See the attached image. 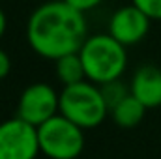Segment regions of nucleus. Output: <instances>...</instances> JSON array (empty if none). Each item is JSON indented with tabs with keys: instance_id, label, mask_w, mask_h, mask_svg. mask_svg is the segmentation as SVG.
<instances>
[{
	"instance_id": "f257e3e1",
	"label": "nucleus",
	"mask_w": 161,
	"mask_h": 159,
	"mask_svg": "<svg viewBox=\"0 0 161 159\" xmlns=\"http://www.w3.org/2000/svg\"><path fill=\"white\" fill-rule=\"evenodd\" d=\"M88 38L84 13L66 0H51L38 6L26 23L30 49L47 60L79 52Z\"/></svg>"
},
{
	"instance_id": "f03ea898",
	"label": "nucleus",
	"mask_w": 161,
	"mask_h": 159,
	"mask_svg": "<svg viewBox=\"0 0 161 159\" xmlns=\"http://www.w3.org/2000/svg\"><path fill=\"white\" fill-rule=\"evenodd\" d=\"M79 56L84 66L86 79L96 84L120 79L127 68L125 45L114 40L111 34L88 36L80 47Z\"/></svg>"
},
{
	"instance_id": "7ed1b4c3",
	"label": "nucleus",
	"mask_w": 161,
	"mask_h": 159,
	"mask_svg": "<svg viewBox=\"0 0 161 159\" xmlns=\"http://www.w3.org/2000/svg\"><path fill=\"white\" fill-rule=\"evenodd\" d=\"M109 112V107L101 96L99 84L84 79L80 82L64 86L60 92V114L77 123L82 129L99 125Z\"/></svg>"
},
{
	"instance_id": "20e7f679",
	"label": "nucleus",
	"mask_w": 161,
	"mask_h": 159,
	"mask_svg": "<svg viewBox=\"0 0 161 159\" xmlns=\"http://www.w3.org/2000/svg\"><path fill=\"white\" fill-rule=\"evenodd\" d=\"M38 140L40 152L49 159H77L84 148L82 127L60 112L38 125Z\"/></svg>"
},
{
	"instance_id": "39448f33",
	"label": "nucleus",
	"mask_w": 161,
	"mask_h": 159,
	"mask_svg": "<svg viewBox=\"0 0 161 159\" xmlns=\"http://www.w3.org/2000/svg\"><path fill=\"white\" fill-rule=\"evenodd\" d=\"M40 152L38 127L23 118L0 123V159H36Z\"/></svg>"
},
{
	"instance_id": "423d86ee",
	"label": "nucleus",
	"mask_w": 161,
	"mask_h": 159,
	"mask_svg": "<svg viewBox=\"0 0 161 159\" xmlns=\"http://www.w3.org/2000/svg\"><path fill=\"white\" fill-rule=\"evenodd\" d=\"M58 112H60V94H56L51 84L34 82L23 90L17 105L19 118L38 127Z\"/></svg>"
},
{
	"instance_id": "0eeeda50",
	"label": "nucleus",
	"mask_w": 161,
	"mask_h": 159,
	"mask_svg": "<svg viewBox=\"0 0 161 159\" xmlns=\"http://www.w3.org/2000/svg\"><path fill=\"white\" fill-rule=\"evenodd\" d=\"M150 17L135 4L118 8L109 19V34L122 45L129 47L146 38L150 30Z\"/></svg>"
},
{
	"instance_id": "6e6552de",
	"label": "nucleus",
	"mask_w": 161,
	"mask_h": 159,
	"mask_svg": "<svg viewBox=\"0 0 161 159\" xmlns=\"http://www.w3.org/2000/svg\"><path fill=\"white\" fill-rule=\"evenodd\" d=\"M129 90L146 109L161 107V69L156 66L139 68L131 79Z\"/></svg>"
},
{
	"instance_id": "1a4fd4ad",
	"label": "nucleus",
	"mask_w": 161,
	"mask_h": 159,
	"mask_svg": "<svg viewBox=\"0 0 161 159\" xmlns=\"http://www.w3.org/2000/svg\"><path fill=\"white\" fill-rule=\"evenodd\" d=\"M144 112H146V107L129 92L120 103L111 109V114L116 125L120 127H135L141 123V120L144 118Z\"/></svg>"
},
{
	"instance_id": "9d476101",
	"label": "nucleus",
	"mask_w": 161,
	"mask_h": 159,
	"mask_svg": "<svg viewBox=\"0 0 161 159\" xmlns=\"http://www.w3.org/2000/svg\"><path fill=\"white\" fill-rule=\"evenodd\" d=\"M54 62H56V77L64 86H69V84H75V82H80V80L86 79L84 66H82L79 52L60 56Z\"/></svg>"
},
{
	"instance_id": "9b49d317",
	"label": "nucleus",
	"mask_w": 161,
	"mask_h": 159,
	"mask_svg": "<svg viewBox=\"0 0 161 159\" xmlns=\"http://www.w3.org/2000/svg\"><path fill=\"white\" fill-rule=\"evenodd\" d=\"M99 90H101V96H103L109 111L114 109L122 99L127 96V88L120 82V79H114V80H109V82L99 84Z\"/></svg>"
},
{
	"instance_id": "f8f14e48",
	"label": "nucleus",
	"mask_w": 161,
	"mask_h": 159,
	"mask_svg": "<svg viewBox=\"0 0 161 159\" xmlns=\"http://www.w3.org/2000/svg\"><path fill=\"white\" fill-rule=\"evenodd\" d=\"M139 9H142L152 21H161V0H131Z\"/></svg>"
},
{
	"instance_id": "ddd939ff",
	"label": "nucleus",
	"mask_w": 161,
	"mask_h": 159,
	"mask_svg": "<svg viewBox=\"0 0 161 159\" xmlns=\"http://www.w3.org/2000/svg\"><path fill=\"white\" fill-rule=\"evenodd\" d=\"M66 2L71 4L73 8H77L79 11L86 13V11H90V9H94V8H97L103 0H66Z\"/></svg>"
},
{
	"instance_id": "4468645a",
	"label": "nucleus",
	"mask_w": 161,
	"mask_h": 159,
	"mask_svg": "<svg viewBox=\"0 0 161 159\" xmlns=\"http://www.w3.org/2000/svg\"><path fill=\"white\" fill-rule=\"evenodd\" d=\"M11 71V60L8 56V52L4 49H0V80L6 79Z\"/></svg>"
},
{
	"instance_id": "2eb2a0df",
	"label": "nucleus",
	"mask_w": 161,
	"mask_h": 159,
	"mask_svg": "<svg viewBox=\"0 0 161 159\" xmlns=\"http://www.w3.org/2000/svg\"><path fill=\"white\" fill-rule=\"evenodd\" d=\"M6 28H8V17H6L4 9L0 8V40H2L4 34H6Z\"/></svg>"
}]
</instances>
